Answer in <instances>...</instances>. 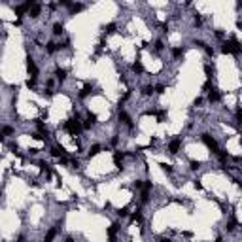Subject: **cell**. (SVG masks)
Masks as SVG:
<instances>
[{"instance_id": "6da1fadb", "label": "cell", "mask_w": 242, "mask_h": 242, "mask_svg": "<svg viewBox=\"0 0 242 242\" xmlns=\"http://www.w3.org/2000/svg\"><path fill=\"white\" fill-rule=\"evenodd\" d=\"M63 129H64V131H68L72 136H78V134L81 133V129H83V127H81L80 121H76V119H66V121H64V125H63Z\"/></svg>"}, {"instance_id": "7a4b0ae2", "label": "cell", "mask_w": 242, "mask_h": 242, "mask_svg": "<svg viewBox=\"0 0 242 242\" xmlns=\"http://www.w3.org/2000/svg\"><path fill=\"white\" fill-rule=\"evenodd\" d=\"M201 140L208 146V150H212V153H216L218 155V151H220V146H218V142H216V138H212L208 133H202L201 134Z\"/></svg>"}, {"instance_id": "3957f363", "label": "cell", "mask_w": 242, "mask_h": 242, "mask_svg": "<svg viewBox=\"0 0 242 242\" xmlns=\"http://www.w3.org/2000/svg\"><path fill=\"white\" fill-rule=\"evenodd\" d=\"M121 227H119V223H112V225L108 227V238H110V242H117V231H119Z\"/></svg>"}, {"instance_id": "277c9868", "label": "cell", "mask_w": 242, "mask_h": 242, "mask_svg": "<svg viewBox=\"0 0 242 242\" xmlns=\"http://www.w3.org/2000/svg\"><path fill=\"white\" fill-rule=\"evenodd\" d=\"M180 148H182V138H174V140L168 142V151H170L172 155H176V153L180 151Z\"/></svg>"}, {"instance_id": "5b68a950", "label": "cell", "mask_w": 242, "mask_h": 242, "mask_svg": "<svg viewBox=\"0 0 242 242\" xmlns=\"http://www.w3.org/2000/svg\"><path fill=\"white\" fill-rule=\"evenodd\" d=\"M27 70L30 72V78H36L38 76V66H36V63H34L32 57H27Z\"/></svg>"}, {"instance_id": "8992f818", "label": "cell", "mask_w": 242, "mask_h": 242, "mask_svg": "<svg viewBox=\"0 0 242 242\" xmlns=\"http://www.w3.org/2000/svg\"><path fill=\"white\" fill-rule=\"evenodd\" d=\"M119 121H123V123H125L129 129L134 127V125H133V119L129 117V114H127V112H123V110H119Z\"/></svg>"}, {"instance_id": "52a82bcc", "label": "cell", "mask_w": 242, "mask_h": 242, "mask_svg": "<svg viewBox=\"0 0 242 242\" xmlns=\"http://www.w3.org/2000/svg\"><path fill=\"white\" fill-rule=\"evenodd\" d=\"M91 91H93V83H85V87L80 91V95H78V97L83 100L85 97H89V95H91Z\"/></svg>"}, {"instance_id": "ba28073f", "label": "cell", "mask_w": 242, "mask_h": 242, "mask_svg": "<svg viewBox=\"0 0 242 242\" xmlns=\"http://www.w3.org/2000/svg\"><path fill=\"white\" fill-rule=\"evenodd\" d=\"M40 10H42V6H40V4H36V2H34V4L30 6V10H29V15L32 17V19H36V17L40 15Z\"/></svg>"}, {"instance_id": "9c48e42d", "label": "cell", "mask_w": 242, "mask_h": 242, "mask_svg": "<svg viewBox=\"0 0 242 242\" xmlns=\"http://www.w3.org/2000/svg\"><path fill=\"white\" fill-rule=\"evenodd\" d=\"M95 121H97V116L89 112V116H87V119H85V123H83L81 127H83V129H91V127L95 125Z\"/></svg>"}, {"instance_id": "30bf717a", "label": "cell", "mask_w": 242, "mask_h": 242, "mask_svg": "<svg viewBox=\"0 0 242 242\" xmlns=\"http://www.w3.org/2000/svg\"><path fill=\"white\" fill-rule=\"evenodd\" d=\"M208 100H210V102H220V100H221V95H220V91L210 89V91H208Z\"/></svg>"}, {"instance_id": "8fae6325", "label": "cell", "mask_w": 242, "mask_h": 242, "mask_svg": "<svg viewBox=\"0 0 242 242\" xmlns=\"http://www.w3.org/2000/svg\"><path fill=\"white\" fill-rule=\"evenodd\" d=\"M123 157H125V153L123 151H116L114 153V161H116V167L121 170V168H123V165H121V161H123Z\"/></svg>"}, {"instance_id": "7c38bea8", "label": "cell", "mask_w": 242, "mask_h": 242, "mask_svg": "<svg viewBox=\"0 0 242 242\" xmlns=\"http://www.w3.org/2000/svg\"><path fill=\"white\" fill-rule=\"evenodd\" d=\"M66 70H64V68H55V78H57V80L60 81V83H63L64 80H66Z\"/></svg>"}, {"instance_id": "4fadbf2b", "label": "cell", "mask_w": 242, "mask_h": 242, "mask_svg": "<svg viewBox=\"0 0 242 242\" xmlns=\"http://www.w3.org/2000/svg\"><path fill=\"white\" fill-rule=\"evenodd\" d=\"M100 150H102V146H100V144H93L91 148H89V151H87V155H89V157H95V155H99V153H100Z\"/></svg>"}, {"instance_id": "5bb4252c", "label": "cell", "mask_w": 242, "mask_h": 242, "mask_svg": "<svg viewBox=\"0 0 242 242\" xmlns=\"http://www.w3.org/2000/svg\"><path fill=\"white\" fill-rule=\"evenodd\" d=\"M133 70L140 76V74H144V64H142V60H136V63H133Z\"/></svg>"}, {"instance_id": "9a60e30c", "label": "cell", "mask_w": 242, "mask_h": 242, "mask_svg": "<svg viewBox=\"0 0 242 242\" xmlns=\"http://www.w3.org/2000/svg\"><path fill=\"white\" fill-rule=\"evenodd\" d=\"M51 155H53V157H60V155L64 153V148H59V146H53V148H51V151H49Z\"/></svg>"}, {"instance_id": "2e32d148", "label": "cell", "mask_w": 242, "mask_h": 242, "mask_svg": "<svg viewBox=\"0 0 242 242\" xmlns=\"http://www.w3.org/2000/svg\"><path fill=\"white\" fill-rule=\"evenodd\" d=\"M55 237H57V229L53 227V229H49V231H47V235H46V240H44V242H53Z\"/></svg>"}, {"instance_id": "e0dca14e", "label": "cell", "mask_w": 242, "mask_h": 242, "mask_svg": "<svg viewBox=\"0 0 242 242\" xmlns=\"http://www.w3.org/2000/svg\"><path fill=\"white\" fill-rule=\"evenodd\" d=\"M46 51H47V53H55V51H57V44H55L53 40H49L47 44H46Z\"/></svg>"}, {"instance_id": "ac0fdd59", "label": "cell", "mask_w": 242, "mask_h": 242, "mask_svg": "<svg viewBox=\"0 0 242 242\" xmlns=\"http://www.w3.org/2000/svg\"><path fill=\"white\" fill-rule=\"evenodd\" d=\"M63 30H64L63 23H55V25H53V34H55V36H60V34H63Z\"/></svg>"}, {"instance_id": "d6986e66", "label": "cell", "mask_w": 242, "mask_h": 242, "mask_svg": "<svg viewBox=\"0 0 242 242\" xmlns=\"http://www.w3.org/2000/svg\"><path fill=\"white\" fill-rule=\"evenodd\" d=\"M172 57H174V59H182V57H184V49H182V47H172Z\"/></svg>"}, {"instance_id": "ffe728a7", "label": "cell", "mask_w": 242, "mask_h": 242, "mask_svg": "<svg viewBox=\"0 0 242 242\" xmlns=\"http://www.w3.org/2000/svg\"><path fill=\"white\" fill-rule=\"evenodd\" d=\"M142 95H144V97H151V95H153V85H144V87H142Z\"/></svg>"}, {"instance_id": "44dd1931", "label": "cell", "mask_w": 242, "mask_h": 242, "mask_svg": "<svg viewBox=\"0 0 242 242\" xmlns=\"http://www.w3.org/2000/svg\"><path fill=\"white\" fill-rule=\"evenodd\" d=\"M0 134H2V136H10V134H13V127L4 125V127H2V131H0Z\"/></svg>"}, {"instance_id": "7402d4cb", "label": "cell", "mask_w": 242, "mask_h": 242, "mask_svg": "<svg viewBox=\"0 0 242 242\" xmlns=\"http://www.w3.org/2000/svg\"><path fill=\"white\" fill-rule=\"evenodd\" d=\"M83 4H80V2H78V4H70V13H78V12H81L83 10Z\"/></svg>"}, {"instance_id": "603a6c76", "label": "cell", "mask_w": 242, "mask_h": 242, "mask_svg": "<svg viewBox=\"0 0 242 242\" xmlns=\"http://www.w3.org/2000/svg\"><path fill=\"white\" fill-rule=\"evenodd\" d=\"M116 29H117V25H116V23H108L106 27H104V34H112V32H116Z\"/></svg>"}, {"instance_id": "cb8c5ba5", "label": "cell", "mask_w": 242, "mask_h": 242, "mask_svg": "<svg viewBox=\"0 0 242 242\" xmlns=\"http://www.w3.org/2000/svg\"><path fill=\"white\" fill-rule=\"evenodd\" d=\"M235 229H237V220H229V221H227V231L233 233Z\"/></svg>"}, {"instance_id": "d4e9b609", "label": "cell", "mask_w": 242, "mask_h": 242, "mask_svg": "<svg viewBox=\"0 0 242 242\" xmlns=\"http://www.w3.org/2000/svg\"><path fill=\"white\" fill-rule=\"evenodd\" d=\"M204 72H206V78L208 80H212V74H214V68L210 64H204Z\"/></svg>"}, {"instance_id": "484cf974", "label": "cell", "mask_w": 242, "mask_h": 242, "mask_svg": "<svg viewBox=\"0 0 242 242\" xmlns=\"http://www.w3.org/2000/svg\"><path fill=\"white\" fill-rule=\"evenodd\" d=\"M165 85H163V83H159V85H155V87H153V93H157V95H163V93H165Z\"/></svg>"}, {"instance_id": "4316f807", "label": "cell", "mask_w": 242, "mask_h": 242, "mask_svg": "<svg viewBox=\"0 0 242 242\" xmlns=\"http://www.w3.org/2000/svg\"><path fill=\"white\" fill-rule=\"evenodd\" d=\"M148 201H150V191H142V195H140V202L146 204Z\"/></svg>"}, {"instance_id": "83f0119b", "label": "cell", "mask_w": 242, "mask_h": 242, "mask_svg": "<svg viewBox=\"0 0 242 242\" xmlns=\"http://www.w3.org/2000/svg\"><path fill=\"white\" fill-rule=\"evenodd\" d=\"M117 216H119V218H127V216H129V208H127V206L119 208V210H117Z\"/></svg>"}, {"instance_id": "f1b7e54d", "label": "cell", "mask_w": 242, "mask_h": 242, "mask_svg": "<svg viewBox=\"0 0 242 242\" xmlns=\"http://www.w3.org/2000/svg\"><path fill=\"white\" fill-rule=\"evenodd\" d=\"M36 127L40 129V133H44V136H47V129H46V125L42 123V121H36Z\"/></svg>"}, {"instance_id": "f546056e", "label": "cell", "mask_w": 242, "mask_h": 242, "mask_svg": "<svg viewBox=\"0 0 242 242\" xmlns=\"http://www.w3.org/2000/svg\"><path fill=\"white\" fill-rule=\"evenodd\" d=\"M27 87H29V89H34V87H36V78H29V80H27Z\"/></svg>"}, {"instance_id": "4dcf8cb0", "label": "cell", "mask_w": 242, "mask_h": 242, "mask_svg": "<svg viewBox=\"0 0 242 242\" xmlns=\"http://www.w3.org/2000/svg\"><path fill=\"white\" fill-rule=\"evenodd\" d=\"M131 220H133V221H138V223H140V221H142V214L136 210V212H134V214L131 216Z\"/></svg>"}, {"instance_id": "1f68e13d", "label": "cell", "mask_w": 242, "mask_h": 242, "mask_svg": "<svg viewBox=\"0 0 242 242\" xmlns=\"http://www.w3.org/2000/svg\"><path fill=\"white\" fill-rule=\"evenodd\" d=\"M193 23H195V27H201V25H202V19H201V15H199V13L193 17Z\"/></svg>"}, {"instance_id": "d6a6232c", "label": "cell", "mask_w": 242, "mask_h": 242, "mask_svg": "<svg viewBox=\"0 0 242 242\" xmlns=\"http://www.w3.org/2000/svg\"><path fill=\"white\" fill-rule=\"evenodd\" d=\"M199 167H201V163H199V161H191V163H189V168H191V170H199Z\"/></svg>"}, {"instance_id": "836d02e7", "label": "cell", "mask_w": 242, "mask_h": 242, "mask_svg": "<svg viewBox=\"0 0 242 242\" xmlns=\"http://www.w3.org/2000/svg\"><path fill=\"white\" fill-rule=\"evenodd\" d=\"M161 167H163V170H165V172H168V174L172 172V165H167V163H161Z\"/></svg>"}, {"instance_id": "e575fe53", "label": "cell", "mask_w": 242, "mask_h": 242, "mask_svg": "<svg viewBox=\"0 0 242 242\" xmlns=\"http://www.w3.org/2000/svg\"><path fill=\"white\" fill-rule=\"evenodd\" d=\"M210 89H212V81H210V80H208V81H206V83H204V85H202V91H206V93H208V91H210Z\"/></svg>"}, {"instance_id": "d590c367", "label": "cell", "mask_w": 242, "mask_h": 242, "mask_svg": "<svg viewBox=\"0 0 242 242\" xmlns=\"http://www.w3.org/2000/svg\"><path fill=\"white\" fill-rule=\"evenodd\" d=\"M163 47H165V46H163V40H157V42H155V51H161Z\"/></svg>"}, {"instance_id": "8d00e7d4", "label": "cell", "mask_w": 242, "mask_h": 242, "mask_svg": "<svg viewBox=\"0 0 242 242\" xmlns=\"http://www.w3.org/2000/svg\"><path fill=\"white\" fill-rule=\"evenodd\" d=\"M202 49H204V51H206V53H208L210 57H214V47H210V46H204Z\"/></svg>"}, {"instance_id": "74e56055", "label": "cell", "mask_w": 242, "mask_h": 242, "mask_svg": "<svg viewBox=\"0 0 242 242\" xmlns=\"http://www.w3.org/2000/svg\"><path fill=\"white\" fill-rule=\"evenodd\" d=\"M70 0H59V6H68V8H70Z\"/></svg>"}, {"instance_id": "f35d334b", "label": "cell", "mask_w": 242, "mask_h": 242, "mask_svg": "<svg viewBox=\"0 0 242 242\" xmlns=\"http://www.w3.org/2000/svg\"><path fill=\"white\" fill-rule=\"evenodd\" d=\"M157 116H159V121H163V119H165V116H167V112L161 110V112H157Z\"/></svg>"}, {"instance_id": "ab89813d", "label": "cell", "mask_w": 242, "mask_h": 242, "mask_svg": "<svg viewBox=\"0 0 242 242\" xmlns=\"http://www.w3.org/2000/svg\"><path fill=\"white\" fill-rule=\"evenodd\" d=\"M193 185H195V189H202V184H201L199 180H195V182H193Z\"/></svg>"}, {"instance_id": "60d3db41", "label": "cell", "mask_w": 242, "mask_h": 242, "mask_svg": "<svg viewBox=\"0 0 242 242\" xmlns=\"http://www.w3.org/2000/svg\"><path fill=\"white\" fill-rule=\"evenodd\" d=\"M193 104H195V106H201V104H202V99H201V97H199V99H195V102H193Z\"/></svg>"}, {"instance_id": "b9f144b4", "label": "cell", "mask_w": 242, "mask_h": 242, "mask_svg": "<svg viewBox=\"0 0 242 242\" xmlns=\"http://www.w3.org/2000/svg\"><path fill=\"white\" fill-rule=\"evenodd\" d=\"M134 187H136V189H142V182L136 180V182H134Z\"/></svg>"}, {"instance_id": "7bdbcfd3", "label": "cell", "mask_w": 242, "mask_h": 242, "mask_svg": "<svg viewBox=\"0 0 242 242\" xmlns=\"http://www.w3.org/2000/svg\"><path fill=\"white\" fill-rule=\"evenodd\" d=\"M44 97H53V91H51V89H47V91H44Z\"/></svg>"}, {"instance_id": "ee69618b", "label": "cell", "mask_w": 242, "mask_h": 242, "mask_svg": "<svg viewBox=\"0 0 242 242\" xmlns=\"http://www.w3.org/2000/svg\"><path fill=\"white\" fill-rule=\"evenodd\" d=\"M216 36H218V38L221 40V38H223V32H221V30H216Z\"/></svg>"}, {"instance_id": "f6af8a7d", "label": "cell", "mask_w": 242, "mask_h": 242, "mask_svg": "<svg viewBox=\"0 0 242 242\" xmlns=\"http://www.w3.org/2000/svg\"><path fill=\"white\" fill-rule=\"evenodd\" d=\"M157 242H172V240H170V238H159Z\"/></svg>"}, {"instance_id": "bcb514c9", "label": "cell", "mask_w": 242, "mask_h": 242, "mask_svg": "<svg viewBox=\"0 0 242 242\" xmlns=\"http://www.w3.org/2000/svg\"><path fill=\"white\" fill-rule=\"evenodd\" d=\"M64 242H74V238H72V237H66V238H64Z\"/></svg>"}, {"instance_id": "7dc6e473", "label": "cell", "mask_w": 242, "mask_h": 242, "mask_svg": "<svg viewBox=\"0 0 242 242\" xmlns=\"http://www.w3.org/2000/svg\"><path fill=\"white\" fill-rule=\"evenodd\" d=\"M17 242H25V237H23V235H21V237H19V238H17Z\"/></svg>"}, {"instance_id": "c3c4849f", "label": "cell", "mask_w": 242, "mask_h": 242, "mask_svg": "<svg viewBox=\"0 0 242 242\" xmlns=\"http://www.w3.org/2000/svg\"><path fill=\"white\" fill-rule=\"evenodd\" d=\"M216 242H223V240H221V237H218V238H216Z\"/></svg>"}, {"instance_id": "681fc988", "label": "cell", "mask_w": 242, "mask_h": 242, "mask_svg": "<svg viewBox=\"0 0 242 242\" xmlns=\"http://www.w3.org/2000/svg\"><path fill=\"white\" fill-rule=\"evenodd\" d=\"M2 140H4V136H2V134H0V142H2Z\"/></svg>"}, {"instance_id": "f907efd6", "label": "cell", "mask_w": 242, "mask_h": 242, "mask_svg": "<svg viewBox=\"0 0 242 242\" xmlns=\"http://www.w3.org/2000/svg\"><path fill=\"white\" fill-rule=\"evenodd\" d=\"M0 197H2V189H0Z\"/></svg>"}]
</instances>
